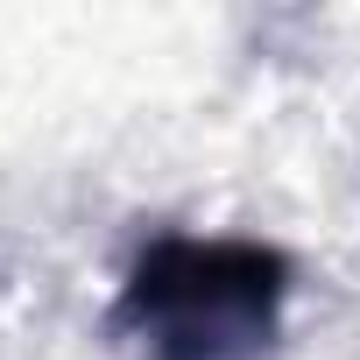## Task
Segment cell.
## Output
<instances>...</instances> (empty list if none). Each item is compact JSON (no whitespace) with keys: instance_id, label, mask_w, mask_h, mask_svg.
<instances>
[{"instance_id":"6da1fadb","label":"cell","mask_w":360,"mask_h":360,"mask_svg":"<svg viewBox=\"0 0 360 360\" xmlns=\"http://www.w3.org/2000/svg\"><path fill=\"white\" fill-rule=\"evenodd\" d=\"M290 311V255L248 233H162L134 255L113 332L141 360H262Z\"/></svg>"}]
</instances>
